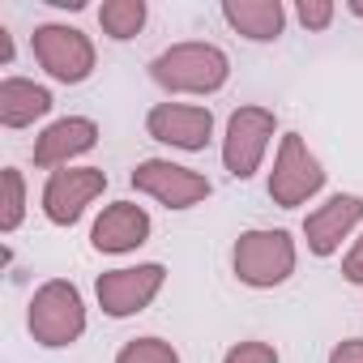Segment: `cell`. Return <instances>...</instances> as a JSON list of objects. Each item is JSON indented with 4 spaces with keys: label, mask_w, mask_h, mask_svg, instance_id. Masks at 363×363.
<instances>
[{
    "label": "cell",
    "mask_w": 363,
    "mask_h": 363,
    "mask_svg": "<svg viewBox=\"0 0 363 363\" xmlns=\"http://www.w3.org/2000/svg\"><path fill=\"white\" fill-rule=\"evenodd\" d=\"M227 52L214 43H175L150 65V77L171 94H214L227 82Z\"/></svg>",
    "instance_id": "cell-1"
},
{
    "label": "cell",
    "mask_w": 363,
    "mask_h": 363,
    "mask_svg": "<svg viewBox=\"0 0 363 363\" xmlns=\"http://www.w3.org/2000/svg\"><path fill=\"white\" fill-rule=\"evenodd\" d=\"M86 329V308L73 282H43L30 299V333L43 346H69Z\"/></svg>",
    "instance_id": "cell-2"
},
{
    "label": "cell",
    "mask_w": 363,
    "mask_h": 363,
    "mask_svg": "<svg viewBox=\"0 0 363 363\" xmlns=\"http://www.w3.org/2000/svg\"><path fill=\"white\" fill-rule=\"evenodd\" d=\"M295 269V244L286 231H244L235 244V274L248 286H278Z\"/></svg>",
    "instance_id": "cell-3"
},
{
    "label": "cell",
    "mask_w": 363,
    "mask_h": 363,
    "mask_svg": "<svg viewBox=\"0 0 363 363\" xmlns=\"http://www.w3.org/2000/svg\"><path fill=\"white\" fill-rule=\"evenodd\" d=\"M320 184H325L320 162L308 154V145L299 141V133H286L282 145H278L274 175H269V197L291 210V206H303L312 193H320Z\"/></svg>",
    "instance_id": "cell-4"
},
{
    "label": "cell",
    "mask_w": 363,
    "mask_h": 363,
    "mask_svg": "<svg viewBox=\"0 0 363 363\" xmlns=\"http://www.w3.org/2000/svg\"><path fill=\"white\" fill-rule=\"evenodd\" d=\"M35 60H39L56 82L77 86V82H86L90 69H94V48H90V39H86L82 30L52 22V26H39V30H35Z\"/></svg>",
    "instance_id": "cell-5"
},
{
    "label": "cell",
    "mask_w": 363,
    "mask_h": 363,
    "mask_svg": "<svg viewBox=\"0 0 363 363\" xmlns=\"http://www.w3.org/2000/svg\"><path fill=\"white\" fill-rule=\"evenodd\" d=\"M274 137V111L265 107H240L227 120V141H223V162L235 179H248L261 167V154Z\"/></svg>",
    "instance_id": "cell-6"
},
{
    "label": "cell",
    "mask_w": 363,
    "mask_h": 363,
    "mask_svg": "<svg viewBox=\"0 0 363 363\" xmlns=\"http://www.w3.org/2000/svg\"><path fill=\"white\" fill-rule=\"evenodd\" d=\"M107 189V175L99 167H69V171H52L48 189H43V214L56 227H73L82 218V210Z\"/></svg>",
    "instance_id": "cell-7"
},
{
    "label": "cell",
    "mask_w": 363,
    "mask_h": 363,
    "mask_svg": "<svg viewBox=\"0 0 363 363\" xmlns=\"http://www.w3.org/2000/svg\"><path fill=\"white\" fill-rule=\"evenodd\" d=\"M133 189L158 197L167 210H189L197 206L201 197H210V179L189 171V167H175V162H162V158H150L133 171Z\"/></svg>",
    "instance_id": "cell-8"
},
{
    "label": "cell",
    "mask_w": 363,
    "mask_h": 363,
    "mask_svg": "<svg viewBox=\"0 0 363 363\" xmlns=\"http://www.w3.org/2000/svg\"><path fill=\"white\" fill-rule=\"evenodd\" d=\"M167 269L162 265H137V269H111L99 278V303L107 316H133L162 291Z\"/></svg>",
    "instance_id": "cell-9"
},
{
    "label": "cell",
    "mask_w": 363,
    "mask_h": 363,
    "mask_svg": "<svg viewBox=\"0 0 363 363\" xmlns=\"http://www.w3.org/2000/svg\"><path fill=\"white\" fill-rule=\"evenodd\" d=\"M145 128L154 141H167L175 150H206V141L214 133V116L206 107H189V103H158L145 116Z\"/></svg>",
    "instance_id": "cell-10"
},
{
    "label": "cell",
    "mask_w": 363,
    "mask_h": 363,
    "mask_svg": "<svg viewBox=\"0 0 363 363\" xmlns=\"http://www.w3.org/2000/svg\"><path fill=\"white\" fill-rule=\"evenodd\" d=\"M359 218H363V197H354V193H337V197H329L316 214L303 218L308 248H312L316 257H333L337 244L350 235V227H354Z\"/></svg>",
    "instance_id": "cell-11"
},
{
    "label": "cell",
    "mask_w": 363,
    "mask_h": 363,
    "mask_svg": "<svg viewBox=\"0 0 363 363\" xmlns=\"http://www.w3.org/2000/svg\"><path fill=\"white\" fill-rule=\"evenodd\" d=\"M145 235H150V214L141 206H133V201L107 206L99 214L94 231H90V240H94L99 252H133L137 244H145Z\"/></svg>",
    "instance_id": "cell-12"
},
{
    "label": "cell",
    "mask_w": 363,
    "mask_h": 363,
    "mask_svg": "<svg viewBox=\"0 0 363 363\" xmlns=\"http://www.w3.org/2000/svg\"><path fill=\"white\" fill-rule=\"evenodd\" d=\"M94 141H99V124H94V120H82V116L56 120V124L35 141V162H39V167H65L69 158L94 150Z\"/></svg>",
    "instance_id": "cell-13"
},
{
    "label": "cell",
    "mask_w": 363,
    "mask_h": 363,
    "mask_svg": "<svg viewBox=\"0 0 363 363\" xmlns=\"http://www.w3.org/2000/svg\"><path fill=\"white\" fill-rule=\"evenodd\" d=\"M223 18L252 43H274L286 26V9L278 0H227Z\"/></svg>",
    "instance_id": "cell-14"
},
{
    "label": "cell",
    "mask_w": 363,
    "mask_h": 363,
    "mask_svg": "<svg viewBox=\"0 0 363 363\" xmlns=\"http://www.w3.org/2000/svg\"><path fill=\"white\" fill-rule=\"evenodd\" d=\"M52 111V94L26 77H5L0 82V124L5 128H26L39 116Z\"/></svg>",
    "instance_id": "cell-15"
},
{
    "label": "cell",
    "mask_w": 363,
    "mask_h": 363,
    "mask_svg": "<svg viewBox=\"0 0 363 363\" xmlns=\"http://www.w3.org/2000/svg\"><path fill=\"white\" fill-rule=\"evenodd\" d=\"M99 26H103V35H111L120 43L133 39L145 26V0H107L99 9Z\"/></svg>",
    "instance_id": "cell-16"
},
{
    "label": "cell",
    "mask_w": 363,
    "mask_h": 363,
    "mask_svg": "<svg viewBox=\"0 0 363 363\" xmlns=\"http://www.w3.org/2000/svg\"><path fill=\"white\" fill-rule=\"evenodd\" d=\"M116 363H179V354L162 337H137L116 354Z\"/></svg>",
    "instance_id": "cell-17"
},
{
    "label": "cell",
    "mask_w": 363,
    "mask_h": 363,
    "mask_svg": "<svg viewBox=\"0 0 363 363\" xmlns=\"http://www.w3.org/2000/svg\"><path fill=\"white\" fill-rule=\"evenodd\" d=\"M5 214H0V227L5 231H13L18 223H22V171L18 167H5Z\"/></svg>",
    "instance_id": "cell-18"
},
{
    "label": "cell",
    "mask_w": 363,
    "mask_h": 363,
    "mask_svg": "<svg viewBox=\"0 0 363 363\" xmlns=\"http://www.w3.org/2000/svg\"><path fill=\"white\" fill-rule=\"evenodd\" d=\"M295 18H299L308 30H325V26L333 22V5H329V0H299V5H295Z\"/></svg>",
    "instance_id": "cell-19"
},
{
    "label": "cell",
    "mask_w": 363,
    "mask_h": 363,
    "mask_svg": "<svg viewBox=\"0 0 363 363\" xmlns=\"http://www.w3.org/2000/svg\"><path fill=\"white\" fill-rule=\"evenodd\" d=\"M223 363H278V354H274V346H265V342H240V346L227 350Z\"/></svg>",
    "instance_id": "cell-20"
},
{
    "label": "cell",
    "mask_w": 363,
    "mask_h": 363,
    "mask_svg": "<svg viewBox=\"0 0 363 363\" xmlns=\"http://www.w3.org/2000/svg\"><path fill=\"white\" fill-rule=\"evenodd\" d=\"M342 274H346V282H354V286H363V240L350 248V257L342 261Z\"/></svg>",
    "instance_id": "cell-21"
},
{
    "label": "cell",
    "mask_w": 363,
    "mask_h": 363,
    "mask_svg": "<svg viewBox=\"0 0 363 363\" xmlns=\"http://www.w3.org/2000/svg\"><path fill=\"white\" fill-rule=\"evenodd\" d=\"M329 363H363V342L359 337H346L342 346H333Z\"/></svg>",
    "instance_id": "cell-22"
},
{
    "label": "cell",
    "mask_w": 363,
    "mask_h": 363,
    "mask_svg": "<svg viewBox=\"0 0 363 363\" xmlns=\"http://www.w3.org/2000/svg\"><path fill=\"white\" fill-rule=\"evenodd\" d=\"M0 60H5V65L13 60V43H9V30L5 26H0Z\"/></svg>",
    "instance_id": "cell-23"
},
{
    "label": "cell",
    "mask_w": 363,
    "mask_h": 363,
    "mask_svg": "<svg viewBox=\"0 0 363 363\" xmlns=\"http://www.w3.org/2000/svg\"><path fill=\"white\" fill-rule=\"evenodd\" d=\"M350 13H354V18H363V0H350Z\"/></svg>",
    "instance_id": "cell-24"
}]
</instances>
